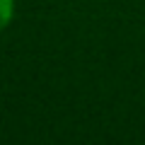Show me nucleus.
<instances>
[{
	"mask_svg": "<svg viewBox=\"0 0 145 145\" xmlns=\"http://www.w3.org/2000/svg\"><path fill=\"white\" fill-rule=\"evenodd\" d=\"M15 10H17L15 0H0V34L12 24V20H15Z\"/></svg>",
	"mask_w": 145,
	"mask_h": 145,
	"instance_id": "1",
	"label": "nucleus"
}]
</instances>
